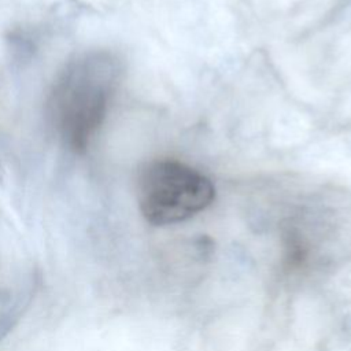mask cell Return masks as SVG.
Segmentation results:
<instances>
[{
  "instance_id": "6da1fadb",
  "label": "cell",
  "mask_w": 351,
  "mask_h": 351,
  "mask_svg": "<svg viewBox=\"0 0 351 351\" xmlns=\"http://www.w3.org/2000/svg\"><path fill=\"white\" fill-rule=\"evenodd\" d=\"M119 59L107 49L75 53L58 74L48 115L62 144L84 154L104 123L121 77Z\"/></svg>"
},
{
  "instance_id": "7a4b0ae2",
  "label": "cell",
  "mask_w": 351,
  "mask_h": 351,
  "mask_svg": "<svg viewBox=\"0 0 351 351\" xmlns=\"http://www.w3.org/2000/svg\"><path fill=\"white\" fill-rule=\"evenodd\" d=\"M214 196V185L204 174L170 159L148 163L137 182L140 211L158 226L189 219L207 208Z\"/></svg>"
}]
</instances>
